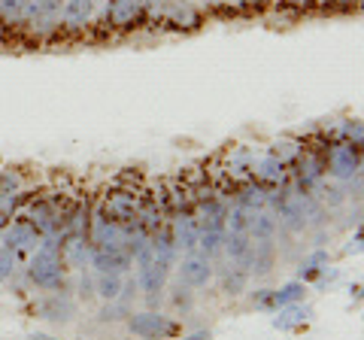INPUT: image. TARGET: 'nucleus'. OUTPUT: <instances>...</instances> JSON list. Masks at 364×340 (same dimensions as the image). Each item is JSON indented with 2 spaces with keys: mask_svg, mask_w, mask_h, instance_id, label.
<instances>
[{
  "mask_svg": "<svg viewBox=\"0 0 364 340\" xmlns=\"http://www.w3.org/2000/svg\"><path fill=\"white\" fill-rule=\"evenodd\" d=\"M28 274L33 280V286H40L46 292H55L64 286V255L55 237H46V243L33 253Z\"/></svg>",
  "mask_w": 364,
  "mask_h": 340,
  "instance_id": "1",
  "label": "nucleus"
},
{
  "mask_svg": "<svg viewBox=\"0 0 364 340\" xmlns=\"http://www.w3.org/2000/svg\"><path fill=\"white\" fill-rule=\"evenodd\" d=\"M149 18L170 31H198L203 25V13L191 0H161V4L152 0Z\"/></svg>",
  "mask_w": 364,
  "mask_h": 340,
  "instance_id": "2",
  "label": "nucleus"
},
{
  "mask_svg": "<svg viewBox=\"0 0 364 340\" xmlns=\"http://www.w3.org/2000/svg\"><path fill=\"white\" fill-rule=\"evenodd\" d=\"M331 149L325 155V170L340 183H349V179L361 176V146L349 143V140H334L328 143Z\"/></svg>",
  "mask_w": 364,
  "mask_h": 340,
  "instance_id": "3",
  "label": "nucleus"
},
{
  "mask_svg": "<svg viewBox=\"0 0 364 340\" xmlns=\"http://www.w3.org/2000/svg\"><path fill=\"white\" fill-rule=\"evenodd\" d=\"M152 0H107L104 25L109 31H134L149 18Z\"/></svg>",
  "mask_w": 364,
  "mask_h": 340,
  "instance_id": "4",
  "label": "nucleus"
},
{
  "mask_svg": "<svg viewBox=\"0 0 364 340\" xmlns=\"http://www.w3.org/2000/svg\"><path fill=\"white\" fill-rule=\"evenodd\" d=\"M128 331L143 337V340H167V337H176L179 334V322L170 319L164 313H155V310H146V313H134L128 319Z\"/></svg>",
  "mask_w": 364,
  "mask_h": 340,
  "instance_id": "5",
  "label": "nucleus"
},
{
  "mask_svg": "<svg viewBox=\"0 0 364 340\" xmlns=\"http://www.w3.org/2000/svg\"><path fill=\"white\" fill-rule=\"evenodd\" d=\"M100 213L112 222L131 225V222H136V213H140V195H136L134 188H112L104 195Z\"/></svg>",
  "mask_w": 364,
  "mask_h": 340,
  "instance_id": "6",
  "label": "nucleus"
},
{
  "mask_svg": "<svg viewBox=\"0 0 364 340\" xmlns=\"http://www.w3.org/2000/svg\"><path fill=\"white\" fill-rule=\"evenodd\" d=\"M304 294H306V282L291 280V282H286V286H279V289H258L252 294V304H255L258 310L277 313L279 307H286V304L304 301Z\"/></svg>",
  "mask_w": 364,
  "mask_h": 340,
  "instance_id": "7",
  "label": "nucleus"
},
{
  "mask_svg": "<svg viewBox=\"0 0 364 340\" xmlns=\"http://www.w3.org/2000/svg\"><path fill=\"white\" fill-rule=\"evenodd\" d=\"M213 280V262L203 253H188L179 265V286L186 289H203Z\"/></svg>",
  "mask_w": 364,
  "mask_h": 340,
  "instance_id": "8",
  "label": "nucleus"
},
{
  "mask_svg": "<svg viewBox=\"0 0 364 340\" xmlns=\"http://www.w3.org/2000/svg\"><path fill=\"white\" fill-rule=\"evenodd\" d=\"M40 240V231L33 228V225L25 219V216H18L13 225H6L4 234H0V243H4V249H9V253H18V249H28Z\"/></svg>",
  "mask_w": 364,
  "mask_h": 340,
  "instance_id": "9",
  "label": "nucleus"
},
{
  "mask_svg": "<svg viewBox=\"0 0 364 340\" xmlns=\"http://www.w3.org/2000/svg\"><path fill=\"white\" fill-rule=\"evenodd\" d=\"M173 243L176 249H186V253H195L198 249V234H200V222L198 216L191 210H182L176 213V219H173Z\"/></svg>",
  "mask_w": 364,
  "mask_h": 340,
  "instance_id": "10",
  "label": "nucleus"
},
{
  "mask_svg": "<svg viewBox=\"0 0 364 340\" xmlns=\"http://www.w3.org/2000/svg\"><path fill=\"white\" fill-rule=\"evenodd\" d=\"M61 9H64L61 0H43L40 13L31 21L28 31L33 37H52V33H58L61 31Z\"/></svg>",
  "mask_w": 364,
  "mask_h": 340,
  "instance_id": "11",
  "label": "nucleus"
},
{
  "mask_svg": "<svg viewBox=\"0 0 364 340\" xmlns=\"http://www.w3.org/2000/svg\"><path fill=\"white\" fill-rule=\"evenodd\" d=\"M91 16H95V0H64L61 31H82L91 25Z\"/></svg>",
  "mask_w": 364,
  "mask_h": 340,
  "instance_id": "12",
  "label": "nucleus"
},
{
  "mask_svg": "<svg viewBox=\"0 0 364 340\" xmlns=\"http://www.w3.org/2000/svg\"><path fill=\"white\" fill-rule=\"evenodd\" d=\"M131 262L134 258L128 249H95V255H91V265L97 274H124Z\"/></svg>",
  "mask_w": 364,
  "mask_h": 340,
  "instance_id": "13",
  "label": "nucleus"
},
{
  "mask_svg": "<svg viewBox=\"0 0 364 340\" xmlns=\"http://www.w3.org/2000/svg\"><path fill=\"white\" fill-rule=\"evenodd\" d=\"M294 167H298V183H301V188H310V186H316L318 179H322L325 158H322V155H316L313 149H304L301 158L294 161Z\"/></svg>",
  "mask_w": 364,
  "mask_h": 340,
  "instance_id": "14",
  "label": "nucleus"
},
{
  "mask_svg": "<svg viewBox=\"0 0 364 340\" xmlns=\"http://www.w3.org/2000/svg\"><path fill=\"white\" fill-rule=\"evenodd\" d=\"M313 310L306 307V304H286V307H279L277 316H273V328H279V331H291V328H301L310 322Z\"/></svg>",
  "mask_w": 364,
  "mask_h": 340,
  "instance_id": "15",
  "label": "nucleus"
},
{
  "mask_svg": "<svg viewBox=\"0 0 364 340\" xmlns=\"http://www.w3.org/2000/svg\"><path fill=\"white\" fill-rule=\"evenodd\" d=\"M136 286H140L149 298H155V294H161L164 286H167V267H161L158 262H146L140 265V280H136Z\"/></svg>",
  "mask_w": 364,
  "mask_h": 340,
  "instance_id": "16",
  "label": "nucleus"
},
{
  "mask_svg": "<svg viewBox=\"0 0 364 340\" xmlns=\"http://www.w3.org/2000/svg\"><path fill=\"white\" fill-rule=\"evenodd\" d=\"M222 246H225V253H228L231 262L243 265V267L252 265V237H249V234H231V231H225V243Z\"/></svg>",
  "mask_w": 364,
  "mask_h": 340,
  "instance_id": "17",
  "label": "nucleus"
},
{
  "mask_svg": "<svg viewBox=\"0 0 364 340\" xmlns=\"http://www.w3.org/2000/svg\"><path fill=\"white\" fill-rule=\"evenodd\" d=\"M255 174L261 183H270V186H282L289 179V170L282 161H277L273 155H264V158H258V164H255Z\"/></svg>",
  "mask_w": 364,
  "mask_h": 340,
  "instance_id": "18",
  "label": "nucleus"
},
{
  "mask_svg": "<svg viewBox=\"0 0 364 340\" xmlns=\"http://www.w3.org/2000/svg\"><path fill=\"white\" fill-rule=\"evenodd\" d=\"M40 313H43V319H52V322H70L73 304L67 298H61V294H52V298L40 301Z\"/></svg>",
  "mask_w": 364,
  "mask_h": 340,
  "instance_id": "19",
  "label": "nucleus"
},
{
  "mask_svg": "<svg viewBox=\"0 0 364 340\" xmlns=\"http://www.w3.org/2000/svg\"><path fill=\"white\" fill-rule=\"evenodd\" d=\"M328 265H331V255H328L325 249H316V253H310V255H306L304 262L298 265V280H301V282H313Z\"/></svg>",
  "mask_w": 364,
  "mask_h": 340,
  "instance_id": "20",
  "label": "nucleus"
},
{
  "mask_svg": "<svg viewBox=\"0 0 364 340\" xmlns=\"http://www.w3.org/2000/svg\"><path fill=\"white\" fill-rule=\"evenodd\" d=\"M246 234L252 237V240H273V234H277V216H270V213H264V210L252 213Z\"/></svg>",
  "mask_w": 364,
  "mask_h": 340,
  "instance_id": "21",
  "label": "nucleus"
},
{
  "mask_svg": "<svg viewBox=\"0 0 364 340\" xmlns=\"http://www.w3.org/2000/svg\"><path fill=\"white\" fill-rule=\"evenodd\" d=\"M21 6L25 0H0V31L21 28Z\"/></svg>",
  "mask_w": 364,
  "mask_h": 340,
  "instance_id": "22",
  "label": "nucleus"
},
{
  "mask_svg": "<svg viewBox=\"0 0 364 340\" xmlns=\"http://www.w3.org/2000/svg\"><path fill=\"white\" fill-rule=\"evenodd\" d=\"M237 203L249 213H258V210H264V203H267V191L261 186H243L240 195H237Z\"/></svg>",
  "mask_w": 364,
  "mask_h": 340,
  "instance_id": "23",
  "label": "nucleus"
},
{
  "mask_svg": "<svg viewBox=\"0 0 364 340\" xmlns=\"http://www.w3.org/2000/svg\"><path fill=\"white\" fill-rule=\"evenodd\" d=\"M301 152H304V146H301V143H294V140H277V143L270 146V152H267V155H273L277 161H282V164L289 167V164L298 161Z\"/></svg>",
  "mask_w": 364,
  "mask_h": 340,
  "instance_id": "24",
  "label": "nucleus"
},
{
  "mask_svg": "<svg viewBox=\"0 0 364 340\" xmlns=\"http://www.w3.org/2000/svg\"><path fill=\"white\" fill-rule=\"evenodd\" d=\"M122 274H97V294L104 301H119L122 298Z\"/></svg>",
  "mask_w": 364,
  "mask_h": 340,
  "instance_id": "25",
  "label": "nucleus"
},
{
  "mask_svg": "<svg viewBox=\"0 0 364 340\" xmlns=\"http://www.w3.org/2000/svg\"><path fill=\"white\" fill-rule=\"evenodd\" d=\"M249 219H252V213L243 210L240 203H237V207L225 216V231H231V234H246V231H249Z\"/></svg>",
  "mask_w": 364,
  "mask_h": 340,
  "instance_id": "26",
  "label": "nucleus"
},
{
  "mask_svg": "<svg viewBox=\"0 0 364 340\" xmlns=\"http://www.w3.org/2000/svg\"><path fill=\"white\" fill-rule=\"evenodd\" d=\"M246 270L243 267H231V270H225V277H222V289L228 294H240L246 289Z\"/></svg>",
  "mask_w": 364,
  "mask_h": 340,
  "instance_id": "27",
  "label": "nucleus"
},
{
  "mask_svg": "<svg viewBox=\"0 0 364 340\" xmlns=\"http://www.w3.org/2000/svg\"><path fill=\"white\" fill-rule=\"evenodd\" d=\"M337 140H349V143L361 146V140H364V128H361V122H358V119L343 122V124H340V137H337Z\"/></svg>",
  "mask_w": 364,
  "mask_h": 340,
  "instance_id": "28",
  "label": "nucleus"
},
{
  "mask_svg": "<svg viewBox=\"0 0 364 340\" xmlns=\"http://www.w3.org/2000/svg\"><path fill=\"white\" fill-rule=\"evenodd\" d=\"M13 274H16V253L0 249V282H6Z\"/></svg>",
  "mask_w": 364,
  "mask_h": 340,
  "instance_id": "29",
  "label": "nucleus"
},
{
  "mask_svg": "<svg viewBox=\"0 0 364 340\" xmlns=\"http://www.w3.org/2000/svg\"><path fill=\"white\" fill-rule=\"evenodd\" d=\"M316 4L322 6V9H343V13H349V9L358 6L361 0H316Z\"/></svg>",
  "mask_w": 364,
  "mask_h": 340,
  "instance_id": "30",
  "label": "nucleus"
},
{
  "mask_svg": "<svg viewBox=\"0 0 364 340\" xmlns=\"http://www.w3.org/2000/svg\"><path fill=\"white\" fill-rule=\"evenodd\" d=\"M286 6H294V9H313L316 0H282Z\"/></svg>",
  "mask_w": 364,
  "mask_h": 340,
  "instance_id": "31",
  "label": "nucleus"
},
{
  "mask_svg": "<svg viewBox=\"0 0 364 340\" xmlns=\"http://www.w3.org/2000/svg\"><path fill=\"white\" fill-rule=\"evenodd\" d=\"M346 253H361V231H355V240H352V246H346Z\"/></svg>",
  "mask_w": 364,
  "mask_h": 340,
  "instance_id": "32",
  "label": "nucleus"
},
{
  "mask_svg": "<svg viewBox=\"0 0 364 340\" xmlns=\"http://www.w3.org/2000/svg\"><path fill=\"white\" fill-rule=\"evenodd\" d=\"M182 340H213L210 331H195V334H188V337H182Z\"/></svg>",
  "mask_w": 364,
  "mask_h": 340,
  "instance_id": "33",
  "label": "nucleus"
},
{
  "mask_svg": "<svg viewBox=\"0 0 364 340\" xmlns=\"http://www.w3.org/2000/svg\"><path fill=\"white\" fill-rule=\"evenodd\" d=\"M28 340H55V337H49V334H31Z\"/></svg>",
  "mask_w": 364,
  "mask_h": 340,
  "instance_id": "34",
  "label": "nucleus"
},
{
  "mask_svg": "<svg viewBox=\"0 0 364 340\" xmlns=\"http://www.w3.org/2000/svg\"><path fill=\"white\" fill-rule=\"evenodd\" d=\"M4 228H6V216L0 213V234H4Z\"/></svg>",
  "mask_w": 364,
  "mask_h": 340,
  "instance_id": "35",
  "label": "nucleus"
},
{
  "mask_svg": "<svg viewBox=\"0 0 364 340\" xmlns=\"http://www.w3.org/2000/svg\"><path fill=\"white\" fill-rule=\"evenodd\" d=\"M243 4H264V0H243Z\"/></svg>",
  "mask_w": 364,
  "mask_h": 340,
  "instance_id": "36",
  "label": "nucleus"
}]
</instances>
